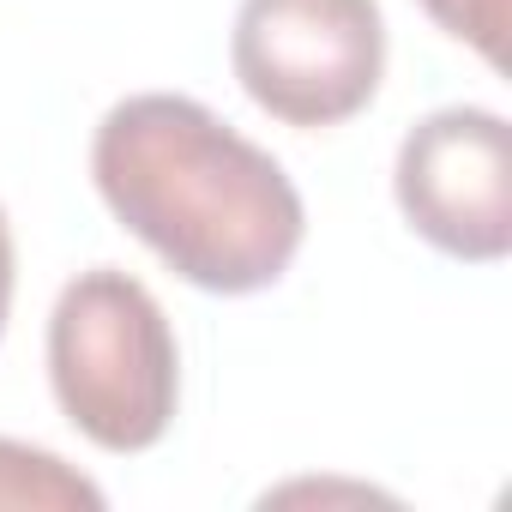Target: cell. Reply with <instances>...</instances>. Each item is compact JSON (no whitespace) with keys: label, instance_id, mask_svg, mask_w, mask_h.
<instances>
[{"label":"cell","instance_id":"cell-1","mask_svg":"<svg viewBox=\"0 0 512 512\" xmlns=\"http://www.w3.org/2000/svg\"><path fill=\"white\" fill-rule=\"evenodd\" d=\"M91 175L157 260L211 296L272 290L308 235L284 163L193 97L145 91L115 103L97 127Z\"/></svg>","mask_w":512,"mask_h":512},{"label":"cell","instance_id":"cell-2","mask_svg":"<svg viewBox=\"0 0 512 512\" xmlns=\"http://www.w3.org/2000/svg\"><path fill=\"white\" fill-rule=\"evenodd\" d=\"M49 386L91 446H157L181 398V356L157 296L115 266L79 272L49 314Z\"/></svg>","mask_w":512,"mask_h":512},{"label":"cell","instance_id":"cell-3","mask_svg":"<svg viewBox=\"0 0 512 512\" xmlns=\"http://www.w3.org/2000/svg\"><path fill=\"white\" fill-rule=\"evenodd\" d=\"M229 61L272 121L338 127L374 103L386 73L380 0H241Z\"/></svg>","mask_w":512,"mask_h":512},{"label":"cell","instance_id":"cell-4","mask_svg":"<svg viewBox=\"0 0 512 512\" xmlns=\"http://www.w3.org/2000/svg\"><path fill=\"white\" fill-rule=\"evenodd\" d=\"M410 229L452 253L488 266L512 247V127L494 109H440L416 121L392 169Z\"/></svg>","mask_w":512,"mask_h":512},{"label":"cell","instance_id":"cell-5","mask_svg":"<svg viewBox=\"0 0 512 512\" xmlns=\"http://www.w3.org/2000/svg\"><path fill=\"white\" fill-rule=\"evenodd\" d=\"M0 506L7 512H103V488L67 458L0 434Z\"/></svg>","mask_w":512,"mask_h":512},{"label":"cell","instance_id":"cell-6","mask_svg":"<svg viewBox=\"0 0 512 512\" xmlns=\"http://www.w3.org/2000/svg\"><path fill=\"white\" fill-rule=\"evenodd\" d=\"M422 7L446 37L470 43L488 67L506 61V0H422Z\"/></svg>","mask_w":512,"mask_h":512},{"label":"cell","instance_id":"cell-7","mask_svg":"<svg viewBox=\"0 0 512 512\" xmlns=\"http://www.w3.org/2000/svg\"><path fill=\"white\" fill-rule=\"evenodd\" d=\"M7 314H13V229L0 211V332H7Z\"/></svg>","mask_w":512,"mask_h":512}]
</instances>
